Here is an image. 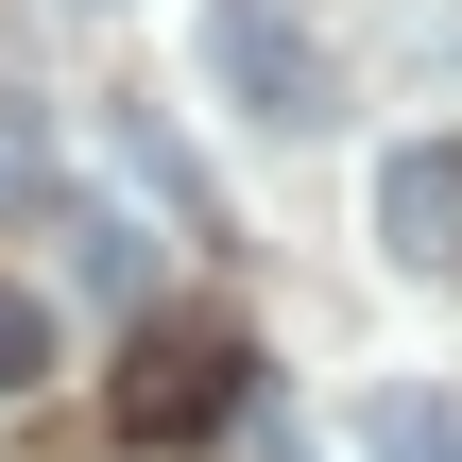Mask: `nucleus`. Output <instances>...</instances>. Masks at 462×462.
I'll return each mask as SVG.
<instances>
[{"instance_id":"f257e3e1","label":"nucleus","mask_w":462,"mask_h":462,"mask_svg":"<svg viewBox=\"0 0 462 462\" xmlns=\"http://www.w3.org/2000/svg\"><path fill=\"white\" fill-rule=\"evenodd\" d=\"M240 377H257V360H240L223 309H171V326L137 309V343H120V429H137V446H206V429H240Z\"/></svg>"},{"instance_id":"f03ea898","label":"nucleus","mask_w":462,"mask_h":462,"mask_svg":"<svg viewBox=\"0 0 462 462\" xmlns=\"http://www.w3.org/2000/svg\"><path fill=\"white\" fill-rule=\"evenodd\" d=\"M206 69H223V86H240V120H274V137H326V120H343L326 34H309L291 0H206Z\"/></svg>"},{"instance_id":"7ed1b4c3","label":"nucleus","mask_w":462,"mask_h":462,"mask_svg":"<svg viewBox=\"0 0 462 462\" xmlns=\"http://www.w3.org/2000/svg\"><path fill=\"white\" fill-rule=\"evenodd\" d=\"M377 240H394L411 274H462V154L446 137H411V154L377 171Z\"/></svg>"},{"instance_id":"20e7f679","label":"nucleus","mask_w":462,"mask_h":462,"mask_svg":"<svg viewBox=\"0 0 462 462\" xmlns=\"http://www.w3.org/2000/svg\"><path fill=\"white\" fill-rule=\"evenodd\" d=\"M360 446H377V462H462V394H446V377H394V394L360 411Z\"/></svg>"},{"instance_id":"39448f33","label":"nucleus","mask_w":462,"mask_h":462,"mask_svg":"<svg viewBox=\"0 0 462 462\" xmlns=\"http://www.w3.org/2000/svg\"><path fill=\"white\" fill-rule=\"evenodd\" d=\"M69 291H86V309H154V240L86 206V223H69Z\"/></svg>"},{"instance_id":"423d86ee","label":"nucleus","mask_w":462,"mask_h":462,"mask_svg":"<svg viewBox=\"0 0 462 462\" xmlns=\"http://www.w3.org/2000/svg\"><path fill=\"white\" fill-rule=\"evenodd\" d=\"M120 154H137V189H154V206H171V223H223V189H206V171H189V137H171V120H154V103H137V120H120Z\"/></svg>"},{"instance_id":"0eeeda50","label":"nucleus","mask_w":462,"mask_h":462,"mask_svg":"<svg viewBox=\"0 0 462 462\" xmlns=\"http://www.w3.org/2000/svg\"><path fill=\"white\" fill-rule=\"evenodd\" d=\"M34 377H51V309H34V291H0V394H34Z\"/></svg>"}]
</instances>
